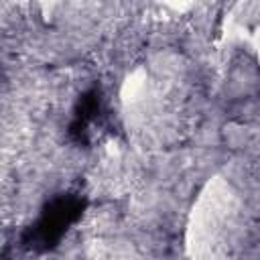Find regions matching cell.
I'll return each instance as SVG.
<instances>
[{
	"label": "cell",
	"instance_id": "obj_1",
	"mask_svg": "<svg viewBox=\"0 0 260 260\" xmlns=\"http://www.w3.org/2000/svg\"><path fill=\"white\" fill-rule=\"evenodd\" d=\"M79 211V201L71 199V197H61L57 199L53 205H49V209L41 215L32 238L45 246H49V242H55L61 232L73 221V217Z\"/></svg>",
	"mask_w": 260,
	"mask_h": 260
}]
</instances>
